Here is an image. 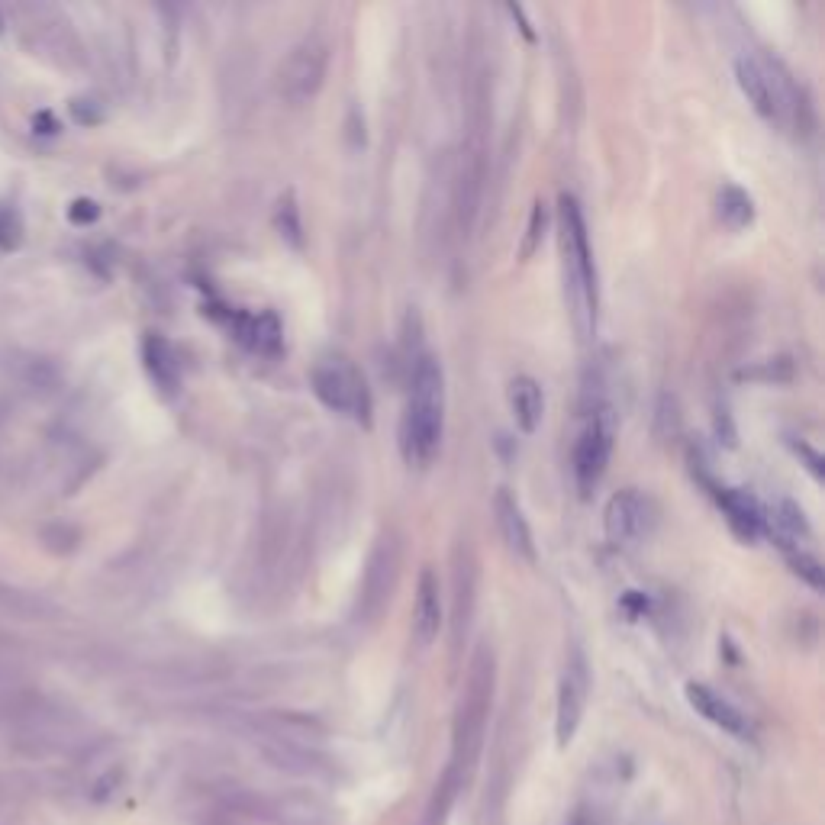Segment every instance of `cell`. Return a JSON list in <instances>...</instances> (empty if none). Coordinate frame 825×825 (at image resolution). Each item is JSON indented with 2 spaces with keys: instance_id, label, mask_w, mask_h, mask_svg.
Wrapping results in <instances>:
<instances>
[{
  "instance_id": "obj_1",
  "label": "cell",
  "mask_w": 825,
  "mask_h": 825,
  "mask_svg": "<svg viewBox=\"0 0 825 825\" xmlns=\"http://www.w3.org/2000/svg\"><path fill=\"white\" fill-rule=\"evenodd\" d=\"M494 684H497L494 651L484 645L477 648V655L471 661L468 680L465 687H461L455 719H452V761H448L445 777L452 780L458 790L471 780L477 761L484 755L490 706H494Z\"/></svg>"
},
{
  "instance_id": "obj_2",
  "label": "cell",
  "mask_w": 825,
  "mask_h": 825,
  "mask_svg": "<svg viewBox=\"0 0 825 825\" xmlns=\"http://www.w3.org/2000/svg\"><path fill=\"white\" fill-rule=\"evenodd\" d=\"M445 432V374L432 355H419L410 378L407 413L400 423V452L407 465L426 468L436 458Z\"/></svg>"
},
{
  "instance_id": "obj_3",
  "label": "cell",
  "mask_w": 825,
  "mask_h": 825,
  "mask_svg": "<svg viewBox=\"0 0 825 825\" xmlns=\"http://www.w3.org/2000/svg\"><path fill=\"white\" fill-rule=\"evenodd\" d=\"M561 268H564V294L571 303V320L581 342H590L597 332V271H593V252L587 239L584 213L571 194H561Z\"/></svg>"
},
{
  "instance_id": "obj_4",
  "label": "cell",
  "mask_w": 825,
  "mask_h": 825,
  "mask_svg": "<svg viewBox=\"0 0 825 825\" xmlns=\"http://www.w3.org/2000/svg\"><path fill=\"white\" fill-rule=\"evenodd\" d=\"M313 394L320 397L332 413L352 416L355 423H371V390L365 374L345 358H326L310 374Z\"/></svg>"
},
{
  "instance_id": "obj_5",
  "label": "cell",
  "mask_w": 825,
  "mask_h": 825,
  "mask_svg": "<svg viewBox=\"0 0 825 825\" xmlns=\"http://www.w3.org/2000/svg\"><path fill=\"white\" fill-rule=\"evenodd\" d=\"M613 439H616L613 410L600 407L597 413H590L581 439L574 445V481L581 497H590L603 481L606 465H610V455H613Z\"/></svg>"
},
{
  "instance_id": "obj_6",
  "label": "cell",
  "mask_w": 825,
  "mask_h": 825,
  "mask_svg": "<svg viewBox=\"0 0 825 825\" xmlns=\"http://www.w3.org/2000/svg\"><path fill=\"white\" fill-rule=\"evenodd\" d=\"M326 65H329V46L320 36L303 39L300 46L291 49L278 71V94L291 104H307L320 94L326 81Z\"/></svg>"
},
{
  "instance_id": "obj_7",
  "label": "cell",
  "mask_w": 825,
  "mask_h": 825,
  "mask_svg": "<svg viewBox=\"0 0 825 825\" xmlns=\"http://www.w3.org/2000/svg\"><path fill=\"white\" fill-rule=\"evenodd\" d=\"M587 697H590L587 658L581 648H571L568 661H564L561 680H558V703H555V738L561 748H568L574 742L577 729H581Z\"/></svg>"
},
{
  "instance_id": "obj_8",
  "label": "cell",
  "mask_w": 825,
  "mask_h": 825,
  "mask_svg": "<svg viewBox=\"0 0 825 825\" xmlns=\"http://www.w3.org/2000/svg\"><path fill=\"white\" fill-rule=\"evenodd\" d=\"M207 825H310L294 809L274 800H258L249 793L223 796L207 809Z\"/></svg>"
},
{
  "instance_id": "obj_9",
  "label": "cell",
  "mask_w": 825,
  "mask_h": 825,
  "mask_svg": "<svg viewBox=\"0 0 825 825\" xmlns=\"http://www.w3.org/2000/svg\"><path fill=\"white\" fill-rule=\"evenodd\" d=\"M648 503L635 490H619L610 497L603 513L606 539L613 545H635L648 532Z\"/></svg>"
},
{
  "instance_id": "obj_10",
  "label": "cell",
  "mask_w": 825,
  "mask_h": 825,
  "mask_svg": "<svg viewBox=\"0 0 825 825\" xmlns=\"http://www.w3.org/2000/svg\"><path fill=\"white\" fill-rule=\"evenodd\" d=\"M687 703L697 709V713L703 719H709L713 726H719L722 732H729L735 738H742V742H748V738H755V726L748 722V716L742 713V709H735L722 693H716L713 687H706V684H687Z\"/></svg>"
},
{
  "instance_id": "obj_11",
  "label": "cell",
  "mask_w": 825,
  "mask_h": 825,
  "mask_svg": "<svg viewBox=\"0 0 825 825\" xmlns=\"http://www.w3.org/2000/svg\"><path fill=\"white\" fill-rule=\"evenodd\" d=\"M735 81L742 94L748 97V104L755 107L764 120H780V94H777V78H771V71H767L758 59H751V55H742V59H735Z\"/></svg>"
},
{
  "instance_id": "obj_12",
  "label": "cell",
  "mask_w": 825,
  "mask_h": 825,
  "mask_svg": "<svg viewBox=\"0 0 825 825\" xmlns=\"http://www.w3.org/2000/svg\"><path fill=\"white\" fill-rule=\"evenodd\" d=\"M442 629V590L439 577L432 568H423L416 584V603H413V639L419 645H432Z\"/></svg>"
},
{
  "instance_id": "obj_13",
  "label": "cell",
  "mask_w": 825,
  "mask_h": 825,
  "mask_svg": "<svg viewBox=\"0 0 825 825\" xmlns=\"http://www.w3.org/2000/svg\"><path fill=\"white\" fill-rule=\"evenodd\" d=\"M494 513H497V526H500V535H503V542L506 548L516 555V558H523V561H535V542H532V529L526 523V516L523 510H519V503L513 500L510 490H497V497H494Z\"/></svg>"
},
{
  "instance_id": "obj_14",
  "label": "cell",
  "mask_w": 825,
  "mask_h": 825,
  "mask_svg": "<svg viewBox=\"0 0 825 825\" xmlns=\"http://www.w3.org/2000/svg\"><path fill=\"white\" fill-rule=\"evenodd\" d=\"M236 339L258 355H278L281 352V323L274 313H236L233 320Z\"/></svg>"
},
{
  "instance_id": "obj_15",
  "label": "cell",
  "mask_w": 825,
  "mask_h": 825,
  "mask_svg": "<svg viewBox=\"0 0 825 825\" xmlns=\"http://www.w3.org/2000/svg\"><path fill=\"white\" fill-rule=\"evenodd\" d=\"M716 500H719L722 513H726L729 526H732V532L738 535V539L755 542L761 535V529H764V513H761L758 500L751 494H745V490H732V487H722L716 494Z\"/></svg>"
},
{
  "instance_id": "obj_16",
  "label": "cell",
  "mask_w": 825,
  "mask_h": 825,
  "mask_svg": "<svg viewBox=\"0 0 825 825\" xmlns=\"http://www.w3.org/2000/svg\"><path fill=\"white\" fill-rule=\"evenodd\" d=\"M510 410H513V419L519 432H526L532 436L535 429L542 423V410H545V397H542V387L529 374H519V378L510 381Z\"/></svg>"
},
{
  "instance_id": "obj_17",
  "label": "cell",
  "mask_w": 825,
  "mask_h": 825,
  "mask_svg": "<svg viewBox=\"0 0 825 825\" xmlns=\"http://www.w3.org/2000/svg\"><path fill=\"white\" fill-rule=\"evenodd\" d=\"M142 358H146V368L152 374V381L171 394V390L178 387V378H181V365H178V355L175 349L162 339V336H149L146 345H142Z\"/></svg>"
},
{
  "instance_id": "obj_18",
  "label": "cell",
  "mask_w": 825,
  "mask_h": 825,
  "mask_svg": "<svg viewBox=\"0 0 825 825\" xmlns=\"http://www.w3.org/2000/svg\"><path fill=\"white\" fill-rule=\"evenodd\" d=\"M719 220L729 229H735V233L755 220V204H751V197L742 191V187L726 184L719 191Z\"/></svg>"
},
{
  "instance_id": "obj_19",
  "label": "cell",
  "mask_w": 825,
  "mask_h": 825,
  "mask_svg": "<svg viewBox=\"0 0 825 825\" xmlns=\"http://www.w3.org/2000/svg\"><path fill=\"white\" fill-rule=\"evenodd\" d=\"M274 229L284 242H291L294 249L303 245V226H300V210L294 204V194H284L278 200V210H274Z\"/></svg>"
},
{
  "instance_id": "obj_20",
  "label": "cell",
  "mask_w": 825,
  "mask_h": 825,
  "mask_svg": "<svg viewBox=\"0 0 825 825\" xmlns=\"http://www.w3.org/2000/svg\"><path fill=\"white\" fill-rule=\"evenodd\" d=\"M790 564H793V571L800 574V577H806L809 581V587H816V590H822V584H825V577H822V564L813 558V555H793L790 558Z\"/></svg>"
},
{
  "instance_id": "obj_21",
  "label": "cell",
  "mask_w": 825,
  "mask_h": 825,
  "mask_svg": "<svg viewBox=\"0 0 825 825\" xmlns=\"http://www.w3.org/2000/svg\"><path fill=\"white\" fill-rule=\"evenodd\" d=\"M542 229H545V204H535L529 229H526V242H523V249H519V255L529 258L535 252V245H539V239H542Z\"/></svg>"
},
{
  "instance_id": "obj_22",
  "label": "cell",
  "mask_w": 825,
  "mask_h": 825,
  "mask_svg": "<svg viewBox=\"0 0 825 825\" xmlns=\"http://www.w3.org/2000/svg\"><path fill=\"white\" fill-rule=\"evenodd\" d=\"M780 523L787 526V532L793 535H806V519H803V510H796L793 503H784V516H780Z\"/></svg>"
},
{
  "instance_id": "obj_23",
  "label": "cell",
  "mask_w": 825,
  "mask_h": 825,
  "mask_svg": "<svg viewBox=\"0 0 825 825\" xmlns=\"http://www.w3.org/2000/svg\"><path fill=\"white\" fill-rule=\"evenodd\" d=\"M71 216H75V220H94V216H97V207L91 204V200H78L75 210H71Z\"/></svg>"
},
{
  "instance_id": "obj_24",
  "label": "cell",
  "mask_w": 825,
  "mask_h": 825,
  "mask_svg": "<svg viewBox=\"0 0 825 825\" xmlns=\"http://www.w3.org/2000/svg\"><path fill=\"white\" fill-rule=\"evenodd\" d=\"M0 30H4V20H0Z\"/></svg>"
}]
</instances>
